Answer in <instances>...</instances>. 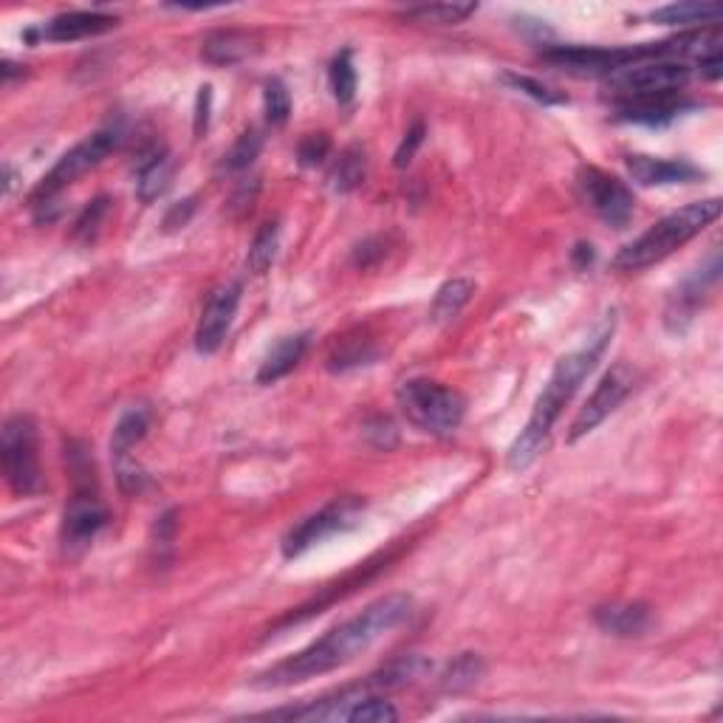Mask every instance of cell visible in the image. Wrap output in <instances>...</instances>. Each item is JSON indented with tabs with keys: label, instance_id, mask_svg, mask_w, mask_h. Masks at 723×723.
Returning <instances> with one entry per match:
<instances>
[{
	"label": "cell",
	"instance_id": "9a60e30c",
	"mask_svg": "<svg viewBox=\"0 0 723 723\" xmlns=\"http://www.w3.org/2000/svg\"><path fill=\"white\" fill-rule=\"evenodd\" d=\"M693 102L684 99L682 94H659V97H636V99H619L616 116L622 122H636V125L661 127L668 122L678 120L684 111H689Z\"/></svg>",
	"mask_w": 723,
	"mask_h": 723
},
{
	"label": "cell",
	"instance_id": "8d00e7d4",
	"mask_svg": "<svg viewBox=\"0 0 723 723\" xmlns=\"http://www.w3.org/2000/svg\"><path fill=\"white\" fill-rule=\"evenodd\" d=\"M365 436L371 438V444L376 450H394L396 447V424L385 415H376L365 424Z\"/></svg>",
	"mask_w": 723,
	"mask_h": 723
},
{
	"label": "cell",
	"instance_id": "4fadbf2b",
	"mask_svg": "<svg viewBox=\"0 0 723 723\" xmlns=\"http://www.w3.org/2000/svg\"><path fill=\"white\" fill-rule=\"evenodd\" d=\"M120 26V17L116 14L105 12H65L51 17L46 26H40L37 32H26V40H49V42H77L88 40V37L105 35L111 28Z\"/></svg>",
	"mask_w": 723,
	"mask_h": 723
},
{
	"label": "cell",
	"instance_id": "7a4b0ae2",
	"mask_svg": "<svg viewBox=\"0 0 723 723\" xmlns=\"http://www.w3.org/2000/svg\"><path fill=\"white\" fill-rule=\"evenodd\" d=\"M613 328H616V316L608 314L602 320V325L590 334L583 348L565 353V357L557 362L551 376H548L546 387H543L537 401H534V410L532 415H528L526 427H523V433H520L512 447H509V456H506V466H509V470H528V466L543 456L548 438H551V429L560 422L565 404L574 399L579 385L588 379L590 371H594L599 359H602L604 348H608V342H611L613 337Z\"/></svg>",
	"mask_w": 723,
	"mask_h": 723
},
{
	"label": "cell",
	"instance_id": "4dcf8cb0",
	"mask_svg": "<svg viewBox=\"0 0 723 723\" xmlns=\"http://www.w3.org/2000/svg\"><path fill=\"white\" fill-rule=\"evenodd\" d=\"M263 111H266V122L272 127H283L291 116V97L283 79L272 77L263 85Z\"/></svg>",
	"mask_w": 723,
	"mask_h": 723
},
{
	"label": "cell",
	"instance_id": "ac0fdd59",
	"mask_svg": "<svg viewBox=\"0 0 723 723\" xmlns=\"http://www.w3.org/2000/svg\"><path fill=\"white\" fill-rule=\"evenodd\" d=\"M254 51V37L249 32H238V28H221L212 32L204 42H201V60L210 65H238L244 63L246 57Z\"/></svg>",
	"mask_w": 723,
	"mask_h": 723
},
{
	"label": "cell",
	"instance_id": "8992f818",
	"mask_svg": "<svg viewBox=\"0 0 723 723\" xmlns=\"http://www.w3.org/2000/svg\"><path fill=\"white\" fill-rule=\"evenodd\" d=\"M3 452V472H7L9 489L17 498H32L42 489L40 458H37V424L32 415L17 413L3 424L0 438Z\"/></svg>",
	"mask_w": 723,
	"mask_h": 723
},
{
	"label": "cell",
	"instance_id": "f1b7e54d",
	"mask_svg": "<svg viewBox=\"0 0 723 723\" xmlns=\"http://www.w3.org/2000/svg\"><path fill=\"white\" fill-rule=\"evenodd\" d=\"M260 150H263V134H260L258 127H249V130H244V134L238 136V141L229 148V153L224 155L221 167L229 170V173H240V170H246L258 159Z\"/></svg>",
	"mask_w": 723,
	"mask_h": 723
},
{
	"label": "cell",
	"instance_id": "30bf717a",
	"mask_svg": "<svg viewBox=\"0 0 723 723\" xmlns=\"http://www.w3.org/2000/svg\"><path fill=\"white\" fill-rule=\"evenodd\" d=\"M636 382H639V373L633 371L627 362H616L611 371L604 373L602 379H599L597 390L588 396V401H585L579 413H576L574 424H571L569 444H576L579 438L590 436L608 415L616 413V410L622 408V401L633 394Z\"/></svg>",
	"mask_w": 723,
	"mask_h": 723
},
{
	"label": "cell",
	"instance_id": "3957f363",
	"mask_svg": "<svg viewBox=\"0 0 723 723\" xmlns=\"http://www.w3.org/2000/svg\"><path fill=\"white\" fill-rule=\"evenodd\" d=\"M721 198H707V201H696L682 210L670 212L661 221H656L645 235L627 244L622 252L613 258V269L616 272H645V269L656 266L661 260H668L675 249H682L684 244L701 235L710 224L721 219Z\"/></svg>",
	"mask_w": 723,
	"mask_h": 723
},
{
	"label": "cell",
	"instance_id": "83f0119b",
	"mask_svg": "<svg viewBox=\"0 0 723 723\" xmlns=\"http://www.w3.org/2000/svg\"><path fill=\"white\" fill-rule=\"evenodd\" d=\"M328 83L331 94L339 105H351L353 97H357V68H353V57L348 49L334 57V63L328 68Z\"/></svg>",
	"mask_w": 723,
	"mask_h": 723
},
{
	"label": "cell",
	"instance_id": "d4e9b609",
	"mask_svg": "<svg viewBox=\"0 0 723 723\" xmlns=\"http://www.w3.org/2000/svg\"><path fill=\"white\" fill-rule=\"evenodd\" d=\"M478 12V3H427V7L401 9L399 17L413 23H433V26H458Z\"/></svg>",
	"mask_w": 723,
	"mask_h": 723
},
{
	"label": "cell",
	"instance_id": "cb8c5ba5",
	"mask_svg": "<svg viewBox=\"0 0 723 723\" xmlns=\"http://www.w3.org/2000/svg\"><path fill=\"white\" fill-rule=\"evenodd\" d=\"M723 9L718 3H670L656 12H650V21L661 23V26H687V23H718L721 21Z\"/></svg>",
	"mask_w": 723,
	"mask_h": 723
},
{
	"label": "cell",
	"instance_id": "e0dca14e",
	"mask_svg": "<svg viewBox=\"0 0 723 723\" xmlns=\"http://www.w3.org/2000/svg\"><path fill=\"white\" fill-rule=\"evenodd\" d=\"M594 622L611 636L633 639V636H641L650 627L653 613H650V604L645 602H611L599 604L594 611Z\"/></svg>",
	"mask_w": 723,
	"mask_h": 723
},
{
	"label": "cell",
	"instance_id": "ab89813d",
	"mask_svg": "<svg viewBox=\"0 0 723 723\" xmlns=\"http://www.w3.org/2000/svg\"><path fill=\"white\" fill-rule=\"evenodd\" d=\"M590 260H594V246H590V244H579V246H576V249H574V263H576V266H579V269L588 266Z\"/></svg>",
	"mask_w": 723,
	"mask_h": 723
},
{
	"label": "cell",
	"instance_id": "f35d334b",
	"mask_svg": "<svg viewBox=\"0 0 723 723\" xmlns=\"http://www.w3.org/2000/svg\"><path fill=\"white\" fill-rule=\"evenodd\" d=\"M721 65H723L721 54H712L698 63V71H701V77H707V79H721V74H723Z\"/></svg>",
	"mask_w": 723,
	"mask_h": 723
},
{
	"label": "cell",
	"instance_id": "4316f807",
	"mask_svg": "<svg viewBox=\"0 0 723 723\" xmlns=\"http://www.w3.org/2000/svg\"><path fill=\"white\" fill-rule=\"evenodd\" d=\"M277 246H281V224L277 221H269L258 229L252 246H249V254H246V269L252 274H266L272 269L274 258H277Z\"/></svg>",
	"mask_w": 723,
	"mask_h": 723
},
{
	"label": "cell",
	"instance_id": "6da1fadb",
	"mask_svg": "<svg viewBox=\"0 0 723 723\" xmlns=\"http://www.w3.org/2000/svg\"><path fill=\"white\" fill-rule=\"evenodd\" d=\"M410 611H413V599L408 594H387V597L367 604L357 616L345 619L342 625L331 627L323 639L311 641L300 653L288 656V659L277 661L274 668L254 675L252 687L283 689L311 682L316 675L334 673L365 650H371L376 641L385 639L387 633L396 631L410 616Z\"/></svg>",
	"mask_w": 723,
	"mask_h": 723
},
{
	"label": "cell",
	"instance_id": "74e56055",
	"mask_svg": "<svg viewBox=\"0 0 723 723\" xmlns=\"http://www.w3.org/2000/svg\"><path fill=\"white\" fill-rule=\"evenodd\" d=\"M210 108H212V88L210 85H201L198 88V99H196V136L207 134V127H210Z\"/></svg>",
	"mask_w": 723,
	"mask_h": 723
},
{
	"label": "cell",
	"instance_id": "7402d4cb",
	"mask_svg": "<svg viewBox=\"0 0 723 723\" xmlns=\"http://www.w3.org/2000/svg\"><path fill=\"white\" fill-rule=\"evenodd\" d=\"M486 675V661L478 653H461L458 659H452L447 664V670L441 673V689L450 693V696H461L466 689H472L475 684H481V678Z\"/></svg>",
	"mask_w": 723,
	"mask_h": 723
},
{
	"label": "cell",
	"instance_id": "5bb4252c",
	"mask_svg": "<svg viewBox=\"0 0 723 723\" xmlns=\"http://www.w3.org/2000/svg\"><path fill=\"white\" fill-rule=\"evenodd\" d=\"M718 274H721V258L718 252L710 254V266H701L689 274L682 286L675 288L670 295L668 311H664V320H668V328L684 331V325L696 316V311L701 309L703 295L710 291L712 283H718Z\"/></svg>",
	"mask_w": 723,
	"mask_h": 723
},
{
	"label": "cell",
	"instance_id": "2e32d148",
	"mask_svg": "<svg viewBox=\"0 0 723 723\" xmlns=\"http://www.w3.org/2000/svg\"><path fill=\"white\" fill-rule=\"evenodd\" d=\"M627 173L641 187H668V184H689L703 178V170L684 159H653V155H627Z\"/></svg>",
	"mask_w": 723,
	"mask_h": 723
},
{
	"label": "cell",
	"instance_id": "f546056e",
	"mask_svg": "<svg viewBox=\"0 0 723 723\" xmlns=\"http://www.w3.org/2000/svg\"><path fill=\"white\" fill-rule=\"evenodd\" d=\"M345 721H353V723H394L399 721V710H396L394 703L385 701L382 696H365L359 698L357 703H353L351 710H348V715H345Z\"/></svg>",
	"mask_w": 723,
	"mask_h": 723
},
{
	"label": "cell",
	"instance_id": "d590c367",
	"mask_svg": "<svg viewBox=\"0 0 723 723\" xmlns=\"http://www.w3.org/2000/svg\"><path fill=\"white\" fill-rule=\"evenodd\" d=\"M196 210H198V196H187L184 201H178V204H173L167 212H164L162 229L164 233H178V229H184V226L190 224Z\"/></svg>",
	"mask_w": 723,
	"mask_h": 723
},
{
	"label": "cell",
	"instance_id": "ba28073f",
	"mask_svg": "<svg viewBox=\"0 0 723 723\" xmlns=\"http://www.w3.org/2000/svg\"><path fill=\"white\" fill-rule=\"evenodd\" d=\"M693 71L687 63L675 60H641L625 68L608 74V88L619 99L659 97V94H682L687 88Z\"/></svg>",
	"mask_w": 723,
	"mask_h": 723
},
{
	"label": "cell",
	"instance_id": "277c9868",
	"mask_svg": "<svg viewBox=\"0 0 723 723\" xmlns=\"http://www.w3.org/2000/svg\"><path fill=\"white\" fill-rule=\"evenodd\" d=\"M399 408L415 429L427 436H452L466 415V399L458 390L429 379H410L399 387Z\"/></svg>",
	"mask_w": 723,
	"mask_h": 723
},
{
	"label": "cell",
	"instance_id": "603a6c76",
	"mask_svg": "<svg viewBox=\"0 0 723 723\" xmlns=\"http://www.w3.org/2000/svg\"><path fill=\"white\" fill-rule=\"evenodd\" d=\"M148 429H150V410L145 408L127 410V413L120 419V424L113 427L111 456L116 458V461H125L136 444L148 436Z\"/></svg>",
	"mask_w": 723,
	"mask_h": 723
},
{
	"label": "cell",
	"instance_id": "d6986e66",
	"mask_svg": "<svg viewBox=\"0 0 723 723\" xmlns=\"http://www.w3.org/2000/svg\"><path fill=\"white\" fill-rule=\"evenodd\" d=\"M173 170H176L173 155L164 148H153L150 153L141 155L139 167H136V196H139L145 204L155 201V198L170 187Z\"/></svg>",
	"mask_w": 723,
	"mask_h": 723
},
{
	"label": "cell",
	"instance_id": "7c38bea8",
	"mask_svg": "<svg viewBox=\"0 0 723 723\" xmlns=\"http://www.w3.org/2000/svg\"><path fill=\"white\" fill-rule=\"evenodd\" d=\"M240 295H244V286L238 281H229L224 286H219L207 300L204 311H201V320H198L196 328V351L212 357L224 345L226 334L233 328V320L238 314Z\"/></svg>",
	"mask_w": 723,
	"mask_h": 723
},
{
	"label": "cell",
	"instance_id": "ffe728a7",
	"mask_svg": "<svg viewBox=\"0 0 723 723\" xmlns=\"http://www.w3.org/2000/svg\"><path fill=\"white\" fill-rule=\"evenodd\" d=\"M306 348H309V334L283 337L281 342L266 353V359H263V365H260L258 371V385H274V382H281L283 376H288V373L300 365V359L306 357Z\"/></svg>",
	"mask_w": 723,
	"mask_h": 723
},
{
	"label": "cell",
	"instance_id": "1f68e13d",
	"mask_svg": "<svg viewBox=\"0 0 723 723\" xmlns=\"http://www.w3.org/2000/svg\"><path fill=\"white\" fill-rule=\"evenodd\" d=\"M500 79H503L509 88H514V91L537 99V102H543V105H562V102H569V99L562 97V94H557L554 88H548V85H543L540 79L526 77V74H512V71H506Z\"/></svg>",
	"mask_w": 723,
	"mask_h": 723
},
{
	"label": "cell",
	"instance_id": "e575fe53",
	"mask_svg": "<svg viewBox=\"0 0 723 723\" xmlns=\"http://www.w3.org/2000/svg\"><path fill=\"white\" fill-rule=\"evenodd\" d=\"M328 153H331V139L325 134L306 136V139L300 141V150H297L302 167H316L323 159H328Z\"/></svg>",
	"mask_w": 723,
	"mask_h": 723
},
{
	"label": "cell",
	"instance_id": "52a82bcc",
	"mask_svg": "<svg viewBox=\"0 0 723 723\" xmlns=\"http://www.w3.org/2000/svg\"><path fill=\"white\" fill-rule=\"evenodd\" d=\"M362 512H365V500L357 498V495H345V498L331 500L320 512L300 520V523L283 537V557L295 560V557L306 554L309 548L320 546V543H325L328 537H334V534L351 532V528L359 526Z\"/></svg>",
	"mask_w": 723,
	"mask_h": 723
},
{
	"label": "cell",
	"instance_id": "836d02e7",
	"mask_svg": "<svg viewBox=\"0 0 723 723\" xmlns=\"http://www.w3.org/2000/svg\"><path fill=\"white\" fill-rule=\"evenodd\" d=\"M424 134H427V127H424V122L422 120L413 122V127H410L408 134H404V139H401L399 150H396V159H394L396 167L404 170L410 162H413L415 153H419V148H422V145H424Z\"/></svg>",
	"mask_w": 723,
	"mask_h": 723
},
{
	"label": "cell",
	"instance_id": "8fae6325",
	"mask_svg": "<svg viewBox=\"0 0 723 723\" xmlns=\"http://www.w3.org/2000/svg\"><path fill=\"white\" fill-rule=\"evenodd\" d=\"M108 514L105 503L99 500L97 486H77V495L68 500L63 514V528H60V537H63V546L68 551H79V548L91 546L97 540V534L108 526Z\"/></svg>",
	"mask_w": 723,
	"mask_h": 723
},
{
	"label": "cell",
	"instance_id": "d6a6232c",
	"mask_svg": "<svg viewBox=\"0 0 723 723\" xmlns=\"http://www.w3.org/2000/svg\"><path fill=\"white\" fill-rule=\"evenodd\" d=\"M108 210H111V201H108L105 196L94 198L91 204L79 212V219L74 221V238L83 240V244H91V240L99 235V226L105 221Z\"/></svg>",
	"mask_w": 723,
	"mask_h": 723
},
{
	"label": "cell",
	"instance_id": "5b68a950",
	"mask_svg": "<svg viewBox=\"0 0 723 723\" xmlns=\"http://www.w3.org/2000/svg\"><path fill=\"white\" fill-rule=\"evenodd\" d=\"M120 141H122V127L108 125L99 127L97 134L85 136V139L77 141L71 150H65V153L57 159L54 167H51L49 173L42 176V182L37 184L32 198H28V201H32V210H46V207H51V201H54L65 187H71V184L77 182L79 176H85L88 170L97 167V164H102V159H105Z\"/></svg>",
	"mask_w": 723,
	"mask_h": 723
},
{
	"label": "cell",
	"instance_id": "9c48e42d",
	"mask_svg": "<svg viewBox=\"0 0 723 723\" xmlns=\"http://www.w3.org/2000/svg\"><path fill=\"white\" fill-rule=\"evenodd\" d=\"M576 187H579L585 207L599 221H604L613 229H625L627 221L633 219V210H636V198L622 178L599 167H583L576 176Z\"/></svg>",
	"mask_w": 723,
	"mask_h": 723
},
{
	"label": "cell",
	"instance_id": "484cf974",
	"mask_svg": "<svg viewBox=\"0 0 723 723\" xmlns=\"http://www.w3.org/2000/svg\"><path fill=\"white\" fill-rule=\"evenodd\" d=\"M367 176V155L359 145H351L339 153V159L331 167V187L334 192H353Z\"/></svg>",
	"mask_w": 723,
	"mask_h": 723
},
{
	"label": "cell",
	"instance_id": "44dd1931",
	"mask_svg": "<svg viewBox=\"0 0 723 723\" xmlns=\"http://www.w3.org/2000/svg\"><path fill=\"white\" fill-rule=\"evenodd\" d=\"M475 295V283L466 281V277H452V281L444 283L436 291V300H433V309H429V320L438 325L452 323L466 302Z\"/></svg>",
	"mask_w": 723,
	"mask_h": 723
}]
</instances>
